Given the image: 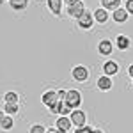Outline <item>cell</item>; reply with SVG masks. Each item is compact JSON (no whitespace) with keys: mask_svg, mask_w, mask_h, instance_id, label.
Masks as SVG:
<instances>
[{"mask_svg":"<svg viewBox=\"0 0 133 133\" xmlns=\"http://www.w3.org/2000/svg\"><path fill=\"white\" fill-rule=\"evenodd\" d=\"M89 76H91V71H89L87 66H83V64H76V66H73V68H71V78L76 83H85L87 80H89Z\"/></svg>","mask_w":133,"mask_h":133,"instance_id":"1","label":"cell"},{"mask_svg":"<svg viewBox=\"0 0 133 133\" xmlns=\"http://www.w3.org/2000/svg\"><path fill=\"white\" fill-rule=\"evenodd\" d=\"M75 21H76V27H78L80 30H92V27L96 25L94 16H92V12L89 9H85Z\"/></svg>","mask_w":133,"mask_h":133,"instance_id":"2","label":"cell"},{"mask_svg":"<svg viewBox=\"0 0 133 133\" xmlns=\"http://www.w3.org/2000/svg\"><path fill=\"white\" fill-rule=\"evenodd\" d=\"M64 101L68 103L71 108H80L83 103V98H82V92L78 91V89H68L66 92V98H64Z\"/></svg>","mask_w":133,"mask_h":133,"instance_id":"3","label":"cell"},{"mask_svg":"<svg viewBox=\"0 0 133 133\" xmlns=\"http://www.w3.org/2000/svg\"><path fill=\"white\" fill-rule=\"evenodd\" d=\"M87 9L85 7V4H83V0H76L75 4H69V5H64V12L69 16V18H73V20H76L80 14H82L83 11Z\"/></svg>","mask_w":133,"mask_h":133,"instance_id":"4","label":"cell"},{"mask_svg":"<svg viewBox=\"0 0 133 133\" xmlns=\"http://www.w3.org/2000/svg\"><path fill=\"white\" fill-rule=\"evenodd\" d=\"M69 119L73 123V128H80V126L87 124V114L83 112L82 108H73L71 114H69Z\"/></svg>","mask_w":133,"mask_h":133,"instance_id":"5","label":"cell"},{"mask_svg":"<svg viewBox=\"0 0 133 133\" xmlns=\"http://www.w3.org/2000/svg\"><path fill=\"white\" fill-rule=\"evenodd\" d=\"M71 110H73V108L66 101H64V99H59V101L55 103L53 107H50V108H48V112L53 114V115H69V114H71Z\"/></svg>","mask_w":133,"mask_h":133,"instance_id":"6","label":"cell"},{"mask_svg":"<svg viewBox=\"0 0 133 133\" xmlns=\"http://www.w3.org/2000/svg\"><path fill=\"white\" fill-rule=\"evenodd\" d=\"M101 71H103V75L115 76V75L121 73V66H119V62L112 61V59H107V61L103 62V66H101Z\"/></svg>","mask_w":133,"mask_h":133,"instance_id":"7","label":"cell"},{"mask_svg":"<svg viewBox=\"0 0 133 133\" xmlns=\"http://www.w3.org/2000/svg\"><path fill=\"white\" fill-rule=\"evenodd\" d=\"M96 89L101 92H108L114 89V80L112 76H108V75H101V76H98L96 78Z\"/></svg>","mask_w":133,"mask_h":133,"instance_id":"8","label":"cell"},{"mask_svg":"<svg viewBox=\"0 0 133 133\" xmlns=\"http://www.w3.org/2000/svg\"><path fill=\"white\" fill-rule=\"evenodd\" d=\"M128 18H130V12L124 9V7H117V9H114L110 12V20L114 23H117V25H124L128 21Z\"/></svg>","mask_w":133,"mask_h":133,"instance_id":"9","label":"cell"},{"mask_svg":"<svg viewBox=\"0 0 133 133\" xmlns=\"http://www.w3.org/2000/svg\"><path fill=\"white\" fill-rule=\"evenodd\" d=\"M92 16H94V21L96 25H107L110 21V11H107L105 7H98V9L92 11Z\"/></svg>","mask_w":133,"mask_h":133,"instance_id":"10","label":"cell"},{"mask_svg":"<svg viewBox=\"0 0 133 133\" xmlns=\"http://www.w3.org/2000/svg\"><path fill=\"white\" fill-rule=\"evenodd\" d=\"M114 48H115V44H114L112 39H101V41L98 43V53L101 55V57H110L114 53Z\"/></svg>","mask_w":133,"mask_h":133,"instance_id":"11","label":"cell"},{"mask_svg":"<svg viewBox=\"0 0 133 133\" xmlns=\"http://www.w3.org/2000/svg\"><path fill=\"white\" fill-rule=\"evenodd\" d=\"M57 101H59V96H57V91H55V89H46V91L41 94V103L46 108L53 107Z\"/></svg>","mask_w":133,"mask_h":133,"instance_id":"12","label":"cell"},{"mask_svg":"<svg viewBox=\"0 0 133 133\" xmlns=\"http://www.w3.org/2000/svg\"><path fill=\"white\" fill-rule=\"evenodd\" d=\"M46 9L50 11L53 16L61 18L62 11H64V2L62 0H46Z\"/></svg>","mask_w":133,"mask_h":133,"instance_id":"13","label":"cell"},{"mask_svg":"<svg viewBox=\"0 0 133 133\" xmlns=\"http://www.w3.org/2000/svg\"><path fill=\"white\" fill-rule=\"evenodd\" d=\"M53 126H55L57 130H62V131H71L73 123H71V119H69V115H57Z\"/></svg>","mask_w":133,"mask_h":133,"instance_id":"14","label":"cell"},{"mask_svg":"<svg viewBox=\"0 0 133 133\" xmlns=\"http://www.w3.org/2000/svg\"><path fill=\"white\" fill-rule=\"evenodd\" d=\"M114 44L119 48V51H126L131 48V37H128L126 34H119V36H115Z\"/></svg>","mask_w":133,"mask_h":133,"instance_id":"15","label":"cell"},{"mask_svg":"<svg viewBox=\"0 0 133 133\" xmlns=\"http://www.w3.org/2000/svg\"><path fill=\"white\" fill-rule=\"evenodd\" d=\"M9 7L14 12H23L25 9H29V0H9Z\"/></svg>","mask_w":133,"mask_h":133,"instance_id":"16","label":"cell"},{"mask_svg":"<svg viewBox=\"0 0 133 133\" xmlns=\"http://www.w3.org/2000/svg\"><path fill=\"white\" fill-rule=\"evenodd\" d=\"M121 4H123V0H99V5L105 7L107 11H110V12L117 7H121Z\"/></svg>","mask_w":133,"mask_h":133,"instance_id":"17","label":"cell"},{"mask_svg":"<svg viewBox=\"0 0 133 133\" xmlns=\"http://www.w3.org/2000/svg\"><path fill=\"white\" fill-rule=\"evenodd\" d=\"M4 112L7 115H18L20 114V103H4Z\"/></svg>","mask_w":133,"mask_h":133,"instance_id":"18","label":"cell"},{"mask_svg":"<svg viewBox=\"0 0 133 133\" xmlns=\"http://www.w3.org/2000/svg\"><path fill=\"white\" fill-rule=\"evenodd\" d=\"M12 128H14V119H12V115H7V114H5V117L0 121V130L11 131Z\"/></svg>","mask_w":133,"mask_h":133,"instance_id":"19","label":"cell"},{"mask_svg":"<svg viewBox=\"0 0 133 133\" xmlns=\"http://www.w3.org/2000/svg\"><path fill=\"white\" fill-rule=\"evenodd\" d=\"M2 99H4V103H20V94L16 91H7L4 92Z\"/></svg>","mask_w":133,"mask_h":133,"instance_id":"20","label":"cell"},{"mask_svg":"<svg viewBox=\"0 0 133 133\" xmlns=\"http://www.w3.org/2000/svg\"><path fill=\"white\" fill-rule=\"evenodd\" d=\"M29 133H46V126L41 123H34L29 128Z\"/></svg>","mask_w":133,"mask_h":133,"instance_id":"21","label":"cell"},{"mask_svg":"<svg viewBox=\"0 0 133 133\" xmlns=\"http://www.w3.org/2000/svg\"><path fill=\"white\" fill-rule=\"evenodd\" d=\"M92 126H89V124H85V126H80V128H75V131L73 133H92Z\"/></svg>","mask_w":133,"mask_h":133,"instance_id":"22","label":"cell"},{"mask_svg":"<svg viewBox=\"0 0 133 133\" xmlns=\"http://www.w3.org/2000/svg\"><path fill=\"white\" fill-rule=\"evenodd\" d=\"M124 9L130 12V16H133V0H124Z\"/></svg>","mask_w":133,"mask_h":133,"instance_id":"23","label":"cell"},{"mask_svg":"<svg viewBox=\"0 0 133 133\" xmlns=\"http://www.w3.org/2000/svg\"><path fill=\"white\" fill-rule=\"evenodd\" d=\"M66 89H57V96H59V99H64L66 98Z\"/></svg>","mask_w":133,"mask_h":133,"instance_id":"24","label":"cell"},{"mask_svg":"<svg viewBox=\"0 0 133 133\" xmlns=\"http://www.w3.org/2000/svg\"><path fill=\"white\" fill-rule=\"evenodd\" d=\"M126 73H128V76H130V78H133V62L130 64V66H128V69H126Z\"/></svg>","mask_w":133,"mask_h":133,"instance_id":"25","label":"cell"},{"mask_svg":"<svg viewBox=\"0 0 133 133\" xmlns=\"http://www.w3.org/2000/svg\"><path fill=\"white\" fill-rule=\"evenodd\" d=\"M46 133H59V130L55 126H51V128H46Z\"/></svg>","mask_w":133,"mask_h":133,"instance_id":"26","label":"cell"},{"mask_svg":"<svg viewBox=\"0 0 133 133\" xmlns=\"http://www.w3.org/2000/svg\"><path fill=\"white\" fill-rule=\"evenodd\" d=\"M62 2H64V5H69V4H75L76 0H62Z\"/></svg>","mask_w":133,"mask_h":133,"instance_id":"27","label":"cell"},{"mask_svg":"<svg viewBox=\"0 0 133 133\" xmlns=\"http://www.w3.org/2000/svg\"><path fill=\"white\" fill-rule=\"evenodd\" d=\"M92 133H105V131H103L101 128H94V130H92Z\"/></svg>","mask_w":133,"mask_h":133,"instance_id":"28","label":"cell"},{"mask_svg":"<svg viewBox=\"0 0 133 133\" xmlns=\"http://www.w3.org/2000/svg\"><path fill=\"white\" fill-rule=\"evenodd\" d=\"M4 117H5V112H4V108H0V121H2Z\"/></svg>","mask_w":133,"mask_h":133,"instance_id":"29","label":"cell"},{"mask_svg":"<svg viewBox=\"0 0 133 133\" xmlns=\"http://www.w3.org/2000/svg\"><path fill=\"white\" fill-rule=\"evenodd\" d=\"M131 85H133V78H131Z\"/></svg>","mask_w":133,"mask_h":133,"instance_id":"30","label":"cell"},{"mask_svg":"<svg viewBox=\"0 0 133 133\" xmlns=\"http://www.w3.org/2000/svg\"><path fill=\"white\" fill-rule=\"evenodd\" d=\"M7 2H9V0H7Z\"/></svg>","mask_w":133,"mask_h":133,"instance_id":"31","label":"cell"}]
</instances>
